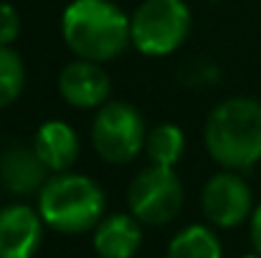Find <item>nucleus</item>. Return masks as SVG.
Instances as JSON below:
<instances>
[{"mask_svg": "<svg viewBox=\"0 0 261 258\" xmlns=\"http://www.w3.org/2000/svg\"><path fill=\"white\" fill-rule=\"evenodd\" d=\"M203 142L223 170H249L261 160V101L231 96L216 104L203 127Z\"/></svg>", "mask_w": 261, "mask_h": 258, "instance_id": "1", "label": "nucleus"}, {"mask_svg": "<svg viewBox=\"0 0 261 258\" xmlns=\"http://www.w3.org/2000/svg\"><path fill=\"white\" fill-rule=\"evenodd\" d=\"M64 43L87 61H114L132 43L129 18L112 0H74L61 15Z\"/></svg>", "mask_w": 261, "mask_h": 258, "instance_id": "2", "label": "nucleus"}, {"mask_svg": "<svg viewBox=\"0 0 261 258\" xmlns=\"http://www.w3.org/2000/svg\"><path fill=\"white\" fill-rule=\"evenodd\" d=\"M104 190L79 172H56L38 192V213L46 228L66 236L94 231L104 218Z\"/></svg>", "mask_w": 261, "mask_h": 258, "instance_id": "3", "label": "nucleus"}, {"mask_svg": "<svg viewBox=\"0 0 261 258\" xmlns=\"http://www.w3.org/2000/svg\"><path fill=\"white\" fill-rule=\"evenodd\" d=\"M190 33V8L185 0H142L129 18L132 46L145 56H168Z\"/></svg>", "mask_w": 261, "mask_h": 258, "instance_id": "4", "label": "nucleus"}, {"mask_svg": "<svg viewBox=\"0 0 261 258\" xmlns=\"http://www.w3.org/2000/svg\"><path fill=\"white\" fill-rule=\"evenodd\" d=\"M147 129L142 114L127 101H107L91 122V145L109 165H127L145 150Z\"/></svg>", "mask_w": 261, "mask_h": 258, "instance_id": "5", "label": "nucleus"}, {"mask_svg": "<svg viewBox=\"0 0 261 258\" xmlns=\"http://www.w3.org/2000/svg\"><path fill=\"white\" fill-rule=\"evenodd\" d=\"M185 190L177 177L175 167L163 165H147L135 175L127 190V205L129 213L142 225H168L182 210Z\"/></svg>", "mask_w": 261, "mask_h": 258, "instance_id": "6", "label": "nucleus"}, {"mask_svg": "<svg viewBox=\"0 0 261 258\" xmlns=\"http://www.w3.org/2000/svg\"><path fill=\"white\" fill-rule=\"evenodd\" d=\"M200 208L216 228H236L254 215V192L239 172L223 170L205 182Z\"/></svg>", "mask_w": 261, "mask_h": 258, "instance_id": "7", "label": "nucleus"}, {"mask_svg": "<svg viewBox=\"0 0 261 258\" xmlns=\"http://www.w3.org/2000/svg\"><path fill=\"white\" fill-rule=\"evenodd\" d=\"M43 228L38 208L23 203L0 208V258H33L43 243Z\"/></svg>", "mask_w": 261, "mask_h": 258, "instance_id": "8", "label": "nucleus"}, {"mask_svg": "<svg viewBox=\"0 0 261 258\" xmlns=\"http://www.w3.org/2000/svg\"><path fill=\"white\" fill-rule=\"evenodd\" d=\"M48 172L33 145L10 142L0 150V185L15 197L41 192L48 182Z\"/></svg>", "mask_w": 261, "mask_h": 258, "instance_id": "9", "label": "nucleus"}, {"mask_svg": "<svg viewBox=\"0 0 261 258\" xmlns=\"http://www.w3.org/2000/svg\"><path fill=\"white\" fill-rule=\"evenodd\" d=\"M109 74L96 61L76 59L59 74V94L76 109H99L109 101Z\"/></svg>", "mask_w": 261, "mask_h": 258, "instance_id": "10", "label": "nucleus"}, {"mask_svg": "<svg viewBox=\"0 0 261 258\" xmlns=\"http://www.w3.org/2000/svg\"><path fill=\"white\" fill-rule=\"evenodd\" d=\"M142 246V223L132 213L104 215L94 228V251L99 258H135Z\"/></svg>", "mask_w": 261, "mask_h": 258, "instance_id": "11", "label": "nucleus"}, {"mask_svg": "<svg viewBox=\"0 0 261 258\" xmlns=\"http://www.w3.org/2000/svg\"><path fill=\"white\" fill-rule=\"evenodd\" d=\"M33 147L51 172H71V167L79 160V152H82L79 134L74 132V127H69L61 119L43 122L36 129Z\"/></svg>", "mask_w": 261, "mask_h": 258, "instance_id": "12", "label": "nucleus"}, {"mask_svg": "<svg viewBox=\"0 0 261 258\" xmlns=\"http://www.w3.org/2000/svg\"><path fill=\"white\" fill-rule=\"evenodd\" d=\"M165 258H223L218 236L208 225H188L177 231L168 243Z\"/></svg>", "mask_w": 261, "mask_h": 258, "instance_id": "13", "label": "nucleus"}, {"mask_svg": "<svg viewBox=\"0 0 261 258\" xmlns=\"http://www.w3.org/2000/svg\"><path fill=\"white\" fill-rule=\"evenodd\" d=\"M147 157L152 165H163V167H175L185 152V134L177 124L163 122L158 127H152L147 132V142H145Z\"/></svg>", "mask_w": 261, "mask_h": 258, "instance_id": "14", "label": "nucleus"}, {"mask_svg": "<svg viewBox=\"0 0 261 258\" xmlns=\"http://www.w3.org/2000/svg\"><path fill=\"white\" fill-rule=\"evenodd\" d=\"M25 86V69L10 46H0V109L10 106Z\"/></svg>", "mask_w": 261, "mask_h": 258, "instance_id": "15", "label": "nucleus"}, {"mask_svg": "<svg viewBox=\"0 0 261 258\" xmlns=\"http://www.w3.org/2000/svg\"><path fill=\"white\" fill-rule=\"evenodd\" d=\"M218 76H221V71H218V66L211 59H193L180 71L182 84L188 86H211L218 81Z\"/></svg>", "mask_w": 261, "mask_h": 258, "instance_id": "16", "label": "nucleus"}, {"mask_svg": "<svg viewBox=\"0 0 261 258\" xmlns=\"http://www.w3.org/2000/svg\"><path fill=\"white\" fill-rule=\"evenodd\" d=\"M20 36V15L18 10L0 0V46H13Z\"/></svg>", "mask_w": 261, "mask_h": 258, "instance_id": "17", "label": "nucleus"}, {"mask_svg": "<svg viewBox=\"0 0 261 258\" xmlns=\"http://www.w3.org/2000/svg\"><path fill=\"white\" fill-rule=\"evenodd\" d=\"M251 243L256 253H261V203L254 208V215H251Z\"/></svg>", "mask_w": 261, "mask_h": 258, "instance_id": "18", "label": "nucleus"}, {"mask_svg": "<svg viewBox=\"0 0 261 258\" xmlns=\"http://www.w3.org/2000/svg\"><path fill=\"white\" fill-rule=\"evenodd\" d=\"M241 258H261V253H246V256H241Z\"/></svg>", "mask_w": 261, "mask_h": 258, "instance_id": "19", "label": "nucleus"}]
</instances>
